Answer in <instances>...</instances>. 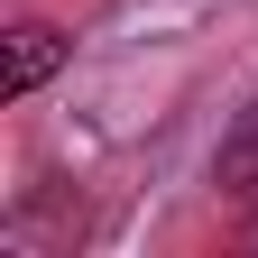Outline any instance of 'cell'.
I'll return each instance as SVG.
<instances>
[{"instance_id": "cell-1", "label": "cell", "mask_w": 258, "mask_h": 258, "mask_svg": "<svg viewBox=\"0 0 258 258\" xmlns=\"http://www.w3.org/2000/svg\"><path fill=\"white\" fill-rule=\"evenodd\" d=\"M64 64V28H46V19H28V28H10V64H0V92L10 102H28L46 74Z\"/></svg>"}]
</instances>
